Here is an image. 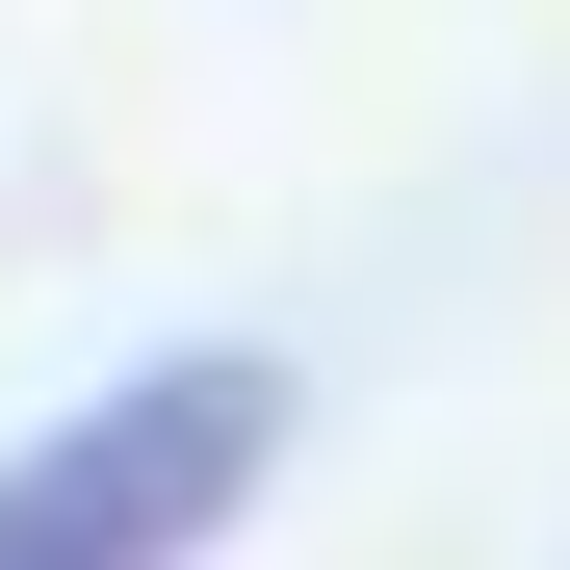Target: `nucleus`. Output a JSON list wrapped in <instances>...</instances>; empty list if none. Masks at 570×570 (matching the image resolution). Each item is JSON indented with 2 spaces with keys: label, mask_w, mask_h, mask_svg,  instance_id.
Returning a JSON list of instances; mask_svg holds the SVG:
<instances>
[{
  "label": "nucleus",
  "mask_w": 570,
  "mask_h": 570,
  "mask_svg": "<svg viewBox=\"0 0 570 570\" xmlns=\"http://www.w3.org/2000/svg\"><path fill=\"white\" fill-rule=\"evenodd\" d=\"M259 466H285V363L259 337H181V363H130L105 415L0 441V570H208L259 519Z\"/></svg>",
  "instance_id": "nucleus-1"
}]
</instances>
